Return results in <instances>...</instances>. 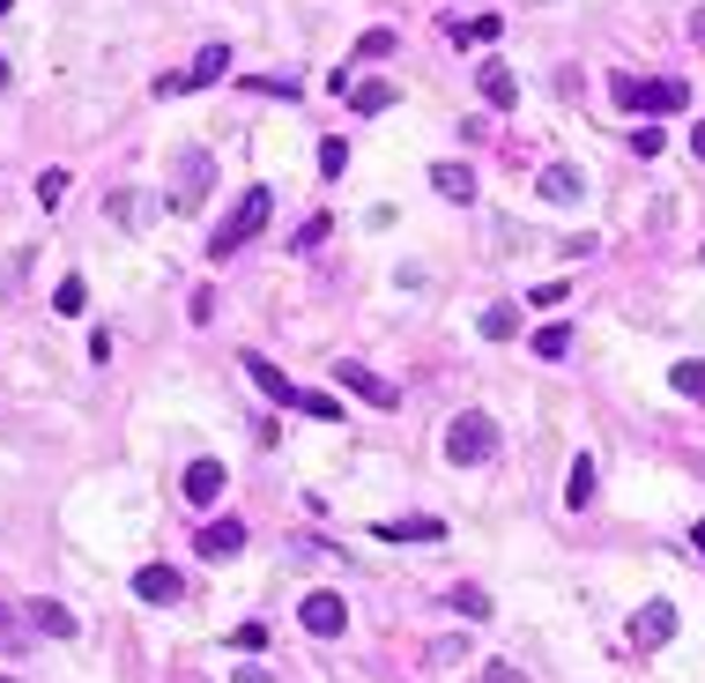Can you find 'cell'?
<instances>
[{"mask_svg": "<svg viewBox=\"0 0 705 683\" xmlns=\"http://www.w3.org/2000/svg\"><path fill=\"white\" fill-rule=\"evenodd\" d=\"M446 461L453 468H490L498 461V416H483V409L453 416V424H446Z\"/></svg>", "mask_w": 705, "mask_h": 683, "instance_id": "6da1fadb", "label": "cell"}, {"mask_svg": "<svg viewBox=\"0 0 705 683\" xmlns=\"http://www.w3.org/2000/svg\"><path fill=\"white\" fill-rule=\"evenodd\" d=\"M268 208H275V194H268V186H245V194H238V208H231V216L216 223V238H208V261H231V253H238L245 238H260Z\"/></svg>", "mask_w": 705, "mask_h": 683, "instance_id": "7a4b0ae2", "label": "cell"}, {"mask_svg": "<svg viewBox=\"0 0 705 683\" xmlns=\"http://www.w3.org/2000/svg\"><path fill=\"white\" fill-rule=\"evenodd\" d=\"M609 98L646 120V112H683V104H691V90H683V82H638V74H616V82H609Z\"/></svg>", "mask_w": 705, "mask_h": 683, "instance_id": "3957f363", "label": "cell"}, {"mask_svg": "<svg viewBox=\"0 0 705 683\" xmlns=\"http://www.w3.org/2000/svg\"><path fill=\"white\" fill-rule=\"evenodd\" d=\"M335 387H349L357 401H371V409H394V401H401V387L379 379L371 365H357V357H335Z\"/></svg>", "mask_w": 705, "mask_h": 683, "instance_id": "277c9868", "label": "cell"}, {"mask_svg": "<svg viewBox=\"0 0 705 683\" xmlns=\"http://www.w3.org/2000/svg\"><path fill=\"white\" fill-rule=\"evenodd\" d=\"M231 74V45H208L186 74H156V98H178V90H208V82H223Z\"/></svg>", "mask_w": 705, "mask_h": 683, "instance_id": "5b68a950", "label": "cell"}, {"mask_svg": "<svg viewBox=\"0 0 705 683\" xmlns=\"http://www.w3.org/2000/svg\"><path fill=\"white\" fill-rule=\"evenodd\" d=\"M668 639H676V602H661V594H654V602L632 616V646H638V654H661Z\"/></svg>", "mask_w": 705, "mask_h": 683, "instance_id": "8992f818", "label": "cell"}, {"mask_svg": "<svg viewBox=\"0 0 705 683\" xmlns=\"http://www.w3.org/2000/svg\"><path fill=\"white\" fill-rule=\"evenodd\" d=\"M297 624L313 639H335L341 624H349V602H341V594H305V602H297Z\"/></svg>", "mask_w": 705, "mask_h": 683, "instance_id": "52a82bcc", "label": "cell"}, {"mask_svg": "<svg viewBox=\"0 0 705 683\" xmlns=\"http://www.w3.org/2000/svg\"><path fill=\"white\" fill-rule=\"evenodd\" d=\"M208 179H216V156L208 149H186L178 156V208H201L208 201Z\"/></svg>", "mask_w": 705, "mask_h": 683, "instance_id": "ba28073f", "label": "cell"}, {"mask_svg": "<svg viewBox=\"0 0 705 683\" xmlns=\"http://www.w3.org/2000/svg\"><path fill=\"white\" fill-rule=\"evenodd\" d=\"M245 371H253V387L268 394L275 409H297V401H305V387H297V379H290L283 365H268V357H245Z\"/></svg>", "mask_w": 705, "mask_h": 683, "instance_id": "9c48e42d", "label": "cell"}, {"mask_svg": "<svg viewBox=\"0 0 705 683\" xmlns=\"http://www.w3.org/2000/svg\"><path fill=\"white\" fill-rule=\"evenodd\" d=\"M194 550H201V558H208V564L238 558V550H245V528H238V520H231V512H223V520H208V528H201V536H194Z\"/></svg>", "mask_w": 705, "mask_h": 683, "instance_id": "30bf717a", "label": "cell"}, {"mask_svg": "<svg viewBox=\"0 0 705 683\" xmlns=\"http://www.w3.org/2000/svg\"><path fill=\"white\" fill-rule=\"evenodd\" d=\"M371 536L379 542H446V520L438 512H409V520H379Z\"/></svg>", "mask_w": 705, "mask_h": 683, "instance_id": "8fae6325", "label": "cell"}, {"mask_svg": "<svg viewBox=\"0 0 705 683\" xmlns=\"http://www.w3.org/2000/svg\"><path fill=\"white\" fill-rule=\"evenodd\" d=\"M476 82H483V104H498V112H512V104H520V74H512L505 60H483V68H476Z\"/></svg>", "mask_w": 705, "mask_h": 683, "instance_id": "7c38bea8", "label": "cell"}, {"mask_svg": "<svg viewBox=\"0 0 705 683\" xmlns=\"http://www.w3.org/2000/svg\"><path fill=\"white\" fill-rule=\"evenodd\" d=\"M134 594H142V602H178L186 580H178V564H142V572H134Z\"/></svg>", "mask_w": 705, "mask_h": 683, "instance_id": "4fadbf2b", "label": "cell"}, {"mask_svg": "<svg viewBox=\"0 0 705 683\" xmlns=\"http://www.w3.org/2000/svg\"><path fill=\"white\" fill-rule=\"evenodd\" d=\"M223 483H231V468H223V461H208V453H201V461L186 468V498H194V506H216V498H223Z\"/></svg>", "mask_w": 705, "mask_h": 683, "instance_id": "5bb4252c", "label": "cell"}, {"mask_svg": "<svg viewBox=\"0 0 705 683\" xmlns=\"http://www.w3.org/2000/svg\"><path fill=\"white\" fill-rule=\"evenodd\" d=\"M30 624H38L45 639H74V610H68V602H45V594L30 602Z\"/></svg>", "mask_w": 705, "mask_h": 683, "instance_id": "9a60e30c", "label": "cell"}, {"mask_svg": "<svg viewBox=\"0 0 705 683\" xmlns=\"http://www.w3.org/2000/svg\"><path fill=\"white\" fill-rule=\"evenodd\" d=\"M431 186L446 201H476V171H468V164H431Z\"/></svg>", "mask_w": 705, "mask_h": 683, "instance_id": "2e32d148", "label": "cell"}, {"mask_svg": "<svg viewBox=\"0 0 705 683\" xmlns=\"http://www.w3.org/2000/svg\"><path fill=\"white\" fill-rule=\"evenodd\" d=\"M564 506H572V512H586V506H594V461H586V453H580L572 468H564Z\"/></svg>", "mask_w": 705, "mask_h": 683, "instance_id": "e0dca14e", "label": "cell"}, {"mask_svg": "<svg viewBox=\"0 0 705 683\" xmlns=\"http://www.w3.org/2000/svg\"><path fill=\"white\" fill-rule=\"evenodd\" d=\"M476 327H483V342H512V335H520V305H505V297H498V305H483V319H476Z\"/></svg>", "mask_w": 705, "mask_h": 683, "instance_id": "ac0fdd59", "label": "cell"}, {"mask_svg": "<svg viewBox=\"0 0 705 683\" xmlns=\"http://www.w3.org/2000/svg\"><path fill=\"white\" fill-rule=\"evenodd\" d=\"M580 186H586V179H580L572 164H550V171H542V201H580Z\"/></svg>", "mask_w": 705, "mask_h": 683, "instance_id": "d6986e66", "label": "cell"}, {"mask_svg": "<svg viewBox=\"0 0 705 683\" xmlns=\"http://www.w3.org/2000/svg\"><path fill=\"white\" fill-rule=\"evenodd\" d=\"M387 104H394V82H357V90H349V112H365V120L387 112Z\"/></svg>", "mask_w": 705, "mask_h": 683, "instance_id": "ffe728a7", "label": "cell"}, {"mask_svg": "<svg viewBox=\"0 0 705 683\" xmlns=\"http://www.w3.org/2000/svg\"><path fill=\"white\" fill-rule=\"evenodd\" d=\"M446 602H453L461 616H490V594H483V587H468V580H453V587H446Z\"/></svg>", "mask_w": 705, "mask_h": 683, "instance_id": "44dd1931", "label": "cell"}, {"mask_svg": "<svg viewBox=\"0 0 705 683\" xmlns=\"http://www.w3.org/2000/svg\"><path fill=\"white\" fill-rule=\"evenodd\" d=\"M528 349H535L542 365H558L564 349H572V327H542V335H535V342H528Z\"/></svg>", "mask_w": 705, "mask_h": 683, "instance_id": "7402d4cb", "label": "cell"}, {"mask_svg": "<svg viewBox=\"0 0 705 683\" xmlns=\"http://www.w3.org/2000/svg\"><path fill=\"white\" fill-rule=\"evenodd\" d=\"M387 52H401V38H394V30H365L349 60H387Z\"/></svg>", "mask_w": 705, "mask_h": 683, "instance_id": "603a6c76", "label": "cell"}, {"mask_svg": "<svg viewBox=\"0 0 705 683\" xmlns=\"http://www.w3.org/2000/svg\"><path fill=\"white\" fill-rule=\"evenodd\" d=\"M453 38H461V45H490V38H498V16H476V23H461V16H453Z\"/></svg>", "mask_w": 705, "mask_h": 683, "instance_id": "cb8c5ba5", "label": "cell"}, {"mask_svg": "<svg viewBox=\"0 0 705 683\" xmlns=\"http://www.w3.org/2000/svg\"><path fill=\"white\" fill-rule=\"evenodd\" d=\"M82 305H90V290H82V275H68V283H60V290H52V313H82Z\"/></svg>", "mask_w": 705, "mask_h": 683, "instance_id": "d4e9b609", "label": "cell"}, {"mask_svg": "<svg viewBox=\"0 0 705 683\" xmlns=\"http://www.w3.org/2000/svg\"><path fill=\"white\" fill-rule=\"evenodd\" d=\"M297 416H319V424H341L349 409H341L335 394H305V401H297Z\"/></svg>", "mask_w": 705, "mask_h": 683, "instance_id": "484cf974", "label": "cell"}, {"mask_svg": "<svg viewBox=\"0 0 705 683\" xmlns=\"http://www.w3.org/2000/svg\"><path fill=\"white\" fill-rule=\"evenodd\" d=\"M0 654H23V616L0 602Z\"/></svg>", "mask_w": 705, "mask_h": 683, "instance_id": "4316f807", "label": "cell"}, {"mask_svg": "<svg viewBox=\"0 0 705 683\" xmlns=\"http://www.w3.org/2000/svg\"><path fill=\"white\" fill-rule=\"evenodd\" d=\"M104 216H112V223H142V194H112V201H104Z\"/></svg>", "mask_w": 705, "mask_h": 683, "instance_id": "83f0119b", "label": "cell"}, {"mask_svg": "<svg viewBox=\"0 0 705 683\" xmlns=\"http://www.w3.org/2000/svg\"><path fill=\"white\" fill-rule=\"evenodd\" d=\"M319 171L341 179V171H349V142H319Z\"/></svg>", "mask_w": 705, "mask_h": 683, "instance_id": "f1b7e54d", "label": "cell"}, {"mask_svg": "<svg viewBox=\"0 0 705 683\" xmlns=\"http://www.w3.org/2000/svg\"><path fill=\"white\" fill-rule=\"evenodd\" d=\"M60 194H68V171H45L38 179V208H60Z\"/></svg>", "mask_w": 705, "mask_h": 683, "instance_id": "f546056e", "label": "cell"}, {"mask_svg": "<svg viewBox=\"0 0 705 683\" xmlns=\"http://www.w3.org/2000/svg\"><path fill=\"white\" fill-rule=\"evenodd\" d=\"M461 654H476L468 639H438V646H431V669H453V661H461Z\"/></svg>", "mask_w": 705, "mask_h": 683, "instance_id": "4dcf8cb0", "label": "cell"}, {"mask_svg": "<svg viewBox=\"0 0 705 683\" xmlns=\"http://www.w3.org/2000/svg\"><path fill=\"white\" fill-rule=\"evenodd\" d=\"M668 379H676V394H698V401H705V365H676Z\"/></svg>", "mask_w": 705, "mask_h": 683, "instance_id": "1f68e13d", "label": "cell"}, {"mask_svg": "<svg viewBox=\"0 0 705 683\" xmlns=\"http://www.w3.org/2000/svg\"><path fill=\"white\" fill-rule=\"evenodd\" d=\"M564 297H572V283H542V290H535V297H528V305H542V313H558Z\"/></svg>", "mask_w": 705, "mask_h": 683, "instance_id": "d6a6232c", "label": "cell"}, {"mask_svg": "<svg viewBox=\"0 0 705 683\" xmlns=\"http://www.w3.org/2000/svg\"><path fill=\"white\" fill-rule=\"evenodd\" d=\"M231 646H238V654H253V646H268V632H260V624H238V632H231Z\"/></svg>", "mask_w": 705, "mask_h": 683, "instance_id": "836d02e7", "label": "cell"}, {"mask_svg": "<svg viewBox=\"0 0 705 683\" xmlns=\"http://www.w3.org/2000/svg\"><path fill=\"white\" fill-rule=\"evenodd\" d=\"M319 238H327V216H313V223H305V231H297V238H290V245H297V253H313V245H319Z\"/></svg>", "mask_w": 705, "mask_h": 683, "instance_id": "e575fe53", "label": "cell"}, {"mask_svg": "<svg viewBox=\"0 0 705 683\" xmlns=\"http://www.w3.org/2000/svg\"><path fill=\"white\" fill-rule=\"evenodd\" d=\"M483 683H528V676H520L512 661H490V669H483Z\"/></svg>", "mask_w": 705, "mask_h": 683, "instance_id": "d590c367", "label": "cell"}, {"mask_svg": "<svg viewBox=\"0 0 705 683\" xmlns=\"http://www.w3.org/2000/svg\"><path fill=\"white\" fill-rule=\"evenodd\" d=\"M231 683H275L268 669H253V661H245V669H231Z\"/></svg>", "mask_w": 705, "mask_h": 683, "instance_id": "8d00e7d4", "label": "cell"}, {"mask_svg": "<svg viewBox=\"0 0 705 683\" xmlns=\"http://www.w3.org/2000/svg\"><path fill=\"white\" fill-rule=\"evenodd\" d=\"M691 156H698V164H705V120L691 126Z\"/></svg>", "mask_w": 705, "mask_h": 683, "instance_id": "74e56055", "label": "cell"}, {"mask_svg": "<svg viewBox=\"0 0 705 683\" xmlns=\"http://www.w3.org/2000/svg\"><path fill=\"white\" fill-rule=\"evenodd\" d=\"M691 550H698V558H705V520H698V528H691Z\"/></svg>", "mask_w": 705, "mask_h": 683, "instance_id": "f35d334b", "label": "cell"}, {"mask_svg": "<svg viewBox=\"0 0 705 683\" xmlns=\"http://www.w3.org/2000/svg\"><path fill=\"white\" fill-rule=\"evenodd\" d=\"M691 38H698V45H705V8H698V16H691Z\"/></svg>", "mask_w": 705, "mask_h": 683, "instance_id": "ab89813d", "label": "cell"}, {"mask_svg": "<svg viewBox=\"0 0 705 683\" xmlns=\"http://www.w3.org/2000/svg\"><path fill=\"white\" fill-rule=\"evenodd\" d=\"M0 90H8V60H0Z\"/></svg>", "mask_w": 705, "mask_h": 683, "instance_id": "60d3db41", "label": "cell"}, {"mask_svg": "<svg viewBox=\"0 0 705 683\" xmlns=\"http://www.w3.org/2000/svg\"><path fill=\"white\" fill-rule=\"evenodd\" d=\"M8 8H16V0H0V16H8Z\"/></svg>", "mask_w": 705, "mask_h": 683, "instance_id": "b9f144b4", "label": "cell"}, {"mask_svg": "<svg viewBox=\"0 0 705 683\" xmlns=\"http://www.w3.org/2000/svg\"><path fill=\"white\" fill-rule=\"evenodd\" d=\"M0 683H16V676H0Z\"/></svg>", "mask_w": 705, "mask_h": 683, "instance_id": "7bdbcfd3", "label": "cell"}]
</instances>
